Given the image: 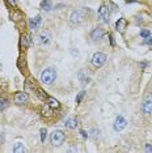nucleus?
<instances>
[{"label":"nucleus","instance_id":"f257e3e1","mask_svg":"<svg viewBox=\"0 0 152 153\" xmlns=\"http://www.w3.org/2000/svg\"><path fill=\"white\" fill-rule=\"evenodd\" d=\"M57 79V71L54 68H46L41 74V81L46 85H51Z\"/></svg>","mask_w":152,"mask_h":153},{"label":"nucleus","instance_id":"f03ea898","mask_svg":"<svg viewBox=\"0 0 152 153\" xmlns=\"http://www.w3.org/2000/svg\"><path fill=\"white\" fill-rule=\"evenodd\" d=\"M88 13H89V9H87V8H81V9H79V11L74 12L71 15V22L72 24H80V22H83L85 19H87Z\"/></svg>","mask_w":152,"mask_h":153},{"label":"nucleus","instance_id":"7ed1b4c3","mask_svg":"<svg viewBox=\"0 0 152 153\" xmlns=\"http://www.w3.org/2000/svg\"><path fill=\"white\" fill-rule=\"evenodd\" d=\"M50 139H51V144H53L54 147H60V145L64 143L66 136H64V134L62 131L55 130V131H53V134H51Z\"/></svg>","mask_w":152,"mask_h":153},{"label":"nucleus","instance_id":"20e7f679","mask_svg":"<svg viewBox=\"0 0 152 153\" xmlns=\"http://www.w3.org/2000/svg\"><path fill=\"white\" fill-rule=\"evenodd\" d=\"M106 62V55L102 53H96L92 58V64L95 67H102Z\"/></svg>","mask_w":152,"mask_h":153},{"label":"nucleus","instance_id":"39448f33","mask_svg":"<svg viewBox=\"0 0 152 153\" xmlns=\"http://www.w3.org/2000/svg\"><path fill=\"white\" fill-rule=\"evenodd\" d=\"M98 17L102 20L104 22H106V24L109 22L110 9H109V7L106 5V4H102L101 7H100V9H98Z\"/></svg>","mask_w":152,"mask_h":153},{"label":"nucleus","instance_id":"423d86ee","mask_svg":"<svg viewBox=\"0 0 152 153\" xmlns=\"http://www.w3.org/2000/svg\"><path fill=\"white\" fill-rule=\"evenodd\" d=\"M126 126H127V120L122 115H118L115 118V122H114V124H113V128L115 131H122Z\"/></svg>","mask_w":152,"mask_h":153},{"label":"nucleus","instance_id":"0eeeda50","mask_svg":"<svg viewBox=\"0 0 152 153\" xmlns=\"http://www.w3.org/2000/svg\"><path fill=\"white\" fill-rule=\"evenodd\" d=\"M28 101H29V96H28V93H25V92H17L15 94V102L17 105H24Z\"/></svg>","mask_w":152,"mask_h":153},{"label":"nucleus","instance_id":"6e6552de","mask_svg":"<svg viewBox=\"0 0 152 153\" xmlns=\"http://www.w3.org/2000/svg\"><path fill=\"white\" fill-rule=\"evenodd\" d=\"M41 22H42V17H41V16H36V17H33V19H30V21H29V27H30L32 30H37L38 27H39Z\"/></svg>","mask_w":152,"mask_h":153},{"label":"nucleus","instance_id":"1a4fd4ad","mask_svg":"<svg viewBox=\"0 0 152 153\" xmlns=\"http://www.w3.org/2000/svg\"><path fill=\"white\" fill-rule=\"evenodd\" d=\"M104 37V30L101 29V27H96V29L92 30L91 33V38L93 41H101Z\"/></svg>","mask_w":152,"mask_h":153},{"label":"nucleus","instance_id":"9d476101","mask_svg":"<svg viewBox=\"0 0 152 153\" xmlns=\"http://www.w3.org/2000/svg\"><path fill=\"white\" fill-rule=\"evenodd\" d=\"M142 110H143L144 114L147 115H151L152 114V100H146L143 103H142Z\"/></svg>","mask_w":152,"mask_h":153},{"label":"nucleus","instance_id":"9b49d317","mask_svg":"<svg viewBox=\"0 0 152 153\" xmlns=\"http://www.w3.org/2000/svg\"><path fill=\"white\" fill-rule=\"evenodd\" d=\"M126 26H127V20L126 19H118V21L115 22V29H117V32H119V33L125 32Z\"/></svg>","mask_w":152,"mask_h":153},{"label":"nucleus","instance_id":"f8f14e48","mask_svg":"<svg viewBox=\"0 0 152 153\" xmlns=\"http://www.w3.org/2000/svg\"><path fill=\"white\" fill-rule=\"evenodd\" d=\"M66 127L70 128V130H75V128L79 127V122L76 118H68L67 120H66Z\"/></svg>","mask_w":152,"mask_h":153},{"label":"nucleus","instance_id":"ddd939ff","mask_svg":"<svg viewBox=\"0 0 152 153\" xmlns=\"http://www.w3.org/2000/svg\"><path fill=\"white\" fill-rule=\"evenodd\" d=\"M50 39H51V37H50L49 32H43V33L39 34V42L41 43H49Z\"/></svg>","mask_w":152,"mask_h":153},{"label":"nucleus","instance_id":"4468645a","mask_svg":"<svg viewBox=\"0 0 152 153\" xmlns=\"http://www.w3.org/2000/svg\"><path fill=\"white\" fill-rule=\"evenodd\" d=\"M47 101H49V106L51 107V109H58V107L60 106V103L58 102V100L53 98V97H49V98H47Z\"/></svg>","mask_w":152,"mask_h":153},{"label":"nucleus","instance_id":"2eb2a0df","mask_svg":"<svg viewBox=\"0 0 152 153\" xmlns=\"http://www.w3.org/2000/svg\"><path fill=\"white\" fill-rule=\"evenodd\" d=\"M29 45H30V37L29 36H21V46L22 47H29Z\"/></svg>","mask_w":152,"mask_h":153},{"label":"nucleus","instance_id":"dca6fc26","mask_svg":"<svg viewBox=\"0 0 152 153\" xmlns=\"http://www.w3.org/2000/svg\"><path fill=\"white\" fill-rule=\"evenodd\" d=\"M41 7H42V9H45V11H50L51 9V0H42Z\"/></svg>","mask_w":152,"mask_h":153},{"label":"nucleus","instance_id":"f3484780","mask_svg":"<svg viewBox=\"0 0 152 153\" xmlns=\"http://www.w3.org/2000/svg\"><path fill=\"white\" fill-rule=\"evenodd\" d=\"M13 152L15 153H20V152H25V147H24V144H21V143H17V144L15 145V148H13Z\"/></svg>","mask_w":152,"mask_h":153},{"label":"nucleus","instance_id":"a211bd4d","mask_svg":"<svg viewBox=\"0 0 152 153\" xmlns=\"http://www.w3.org/2000/svg\"><path fill=\"white\" fill-rule=\"evenodd\" d=\"M46 137H47V131H46V128H42V130H41V141L45 143Z\"/></svg>","mask_w":152,"mask_h":153},{"label":"nucleus","instance_id":"6ab92c4d","mask_svg":"<svg viewBox=\"0 0 152 153\" xmlns=\"http://www.w3.org/2000/svg\"><path fill=\"white\" fill-rule=\"evenodd\" d=\"M37 93H38V96H39V98H42V100H47V98H49V97H47V94L43 92L42 89H38Z\"/></svg>","mask_w":152,"mask_h":153},{"label":"nucleus","instance_id":"aec40b11","mask_svg":"<svg viewBox=\"0 0 152 153\" xmlns=\"http://www.w3.org/2000/svg\"><path fill=\"white\" fill-rule=\"evenodd\" d=\"M85 94V92H80L77 96H76V103H80L81 102V100H83V97H84Z\"/></svg>","mask_w":152,"mask_h":153},{"label":"nucleus","instance_id":"412c9836","mask_svg":"<svg viewBox=\"0 0 152 153\" xmlns=\"http://www.w3.org/2000/svg\"><path fill=\"white\" fill-rule=\"evenodd\" d=\"M150 30H147V29H143V30H142V32H140V36L142 37H143V38H148V37H150Z\"/></svg>","mask_w":152,"mask_h":153},{"label":"nucleus","instance_id":"4be33fe9","mask_svg":"<svg viewBox=\"0 0 152 153\" xmlns=\"http://www.w3.org/2000/svg\"><path fill=\"white\" fill-rule=\"evenodd\" d=\"M42 114H43V115H46V117H51V115H53V113H51V110H49V109H47V110H42Z\"/></svg>","mask_w":152,"mask_h":153},{"label":"nucleus","instance_id":"5701e85b","mask_svg":"<svg viewBox=\"0 0 152 153\" xmlns=\"http://www.w3.org/2000/svg\"><path fill=\"white\" fill-rule=\"evenodd\" d=\"M7 106V103H5V101H1L0 100V111H1L3 109H4V107Z\"/></svg>","mask_w":152,"mask_h":153},{"label":"nucleus","instance_id":"b1692460","mask_svg":"<svg viewBox=\"0 0 152 153\" xmlns=\"http://www.w3.org/2000/svg\"><path fill=\"white\" fill-rule=\"evenodd\" d=\"M146 152H152V145L151 144H146Z\"/></svg>","mask_w":152,"mask_h":153},{"label":"nucleus","instance_id":"393cba45","mask_svg":"<svg viewBox=\"0 0 152 153\" xmlns=\"http://www.w3.org/2000/svg\"><path fill=\"white\" fill-rule=\"evenodd\" d=\"M8 3H9V4H11L12 7H16V5H17V1H16V0H8Z\"/></svg>","mask_w":152,"mask_h":153},{"label":"nucleus","instance_id":"a878e982","mask_svg":"<svg viewBox=\"0 0 152 153\" xmlns=\"http://www.w3.org/2000/svg\"><path fill=\"white\" fill-rule=\"evenodd\" d=\"M80 134H81V136L84 137V139H85V137H88V134H87L85 131H80Z\"/></svg>","mask_w":152,"mask_h":153},{"label":"nucleus","instance_id":"bb28decb","mask_svg":"<svg viewBox=\"0 0 152 153\" xmlns=\"http://www.w3.org/2000/svg\"><path fill=\"white\" fill-rule=\"evenodd\" d=\"M147 45H152V38H150V37L147 38Z\"/></svg>","mask_w":152,"mask_h":153}]
</instances>
